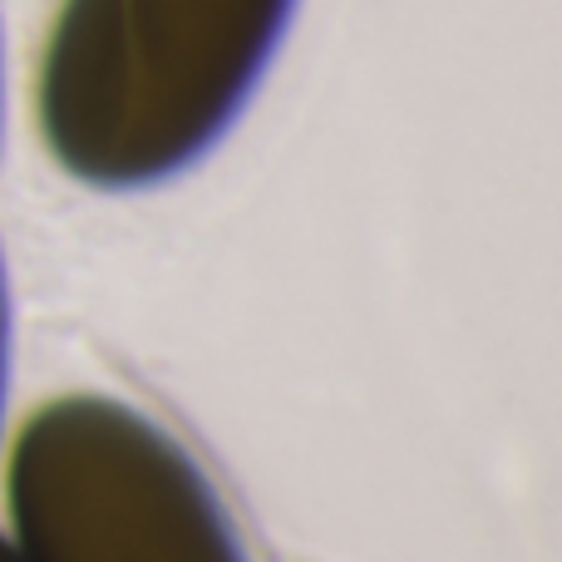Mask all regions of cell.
<instances>
[{"mask_svg": "<svg viewBox=\"0 0 562 562\" xmlns=\"http://www.w3.org/2000/svg\"><path fill=\"white\" fill-rule=\"evenodd\" d=\"M291 0H65L40 65V128L94 188L173 178L262 79Z\"/></svg>", "mask_w": 562, "mask_h": 562, "instance_id": "obj_1", "label": "cell"}, {"mask_svg": "<svg viewBox=\"0 0 562 562\" xmlns=\"http://www.w3.org/2000/svg\"><path fill=\"white\" fill-rule=\"evenodd\" d=\"M5 321H10L5 316V272H0V400H5V330H10Z\"/></svg>", "mask_w": 562, "mask_h": 562, "instance_id": "obj_3", "label": "cell"}, {"mask_svg": "<svg viewBox=\"0 0 562 562\" xmlns=\"http://www.w3.org/2000/svg\"><path fill=\"white\" fill-rule=\"evenodd\" d=\"M0 562H20V558H15V548H10V538H5V533H0Z\"/></svg>", "mask_w": 562, "mask_h": 562, "instance_id": "obj_4", "label": "cell"}, {"mask_svg": "<svg viewBox=\"0 0 562 562\" xmlns=\"http://www.w3.org/2000/svg\"><path fill=\"white\" fill-rule=\"evenodd\" d=\"M5 508L20 562H247L203 469L109 395L49 400L20 425Z\"/></svg>", "mask_w": 562, "mask_h": 562, "instance_id": "obj_2", "label": "cell"}]
</instances>
